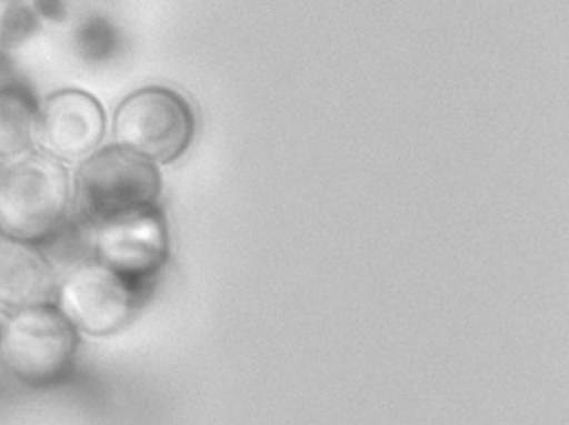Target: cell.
Masks as SVG:
<instances>
[{
  "mask_svg": "<svg viewBox=\"0 0 569 425\" xmlns=\"http://www.w3.org/2000/svg\"><path fill=\"white\" fill-rule=\"evenodd\" d=\"M44 22L29 0H9L0 11V55L14 54L38 38Z\"/></svg>",
  "mask_w": 569,
  "mask_h": 425,
  "instance_id": "cell-11",
  "label": "cell"
},
{
  "mask_svg": "<svg viewBox=\"0 0 569 425\" xmlns=\"http://www.w3.org/2000/svg\"><path fill=\"white\" fill-rule=\"evenodd\" d=\"M72 181L68 165L31 151L0 169V239L46 247L71 222Z\"/></svg>",
  "mask_w": 569,
  "mask_h": 425,
  "instance_id": "cell-1",
  "label": "cell"
},
{
  "mask_svg": "<svg viewBox=\"0 0 569 425\" xmlns=\"http://www.w3.org/2000/svg\"><path fill=\"white\" fill-rule=\"evenodd\" d=\"M2 328H4V321H2V315H0V335H2Z\"/></svg>",
  "mask_w": 569,
  "mask_h": 425,
  "instance_id": "cell-13",
  "label": "cell"
},
{
  "mask_svg": "<svg viewBox=\"0 0 569 425\" xmlns=\"http://www.w3.org/2000/svg\"><path fill=\"white\" fill-rule=\"evenodd\" d=\"M161 169L144 155L111 144L81 161L72 179V204L82 227L92 229L159 208Z\"/></svg>",
  "mask_w": 569,
  "mask_h": 425,
  "instance_id": "cell-2",
  "label": "cell"
},
{
  "mask_svg": "<svg viewBox=\"0 0 569 425\" xmlns=\"http://www.w3.org/2000/svg\"><path fill=\"white\" fill-rule=\"evenodd\" d=\"M29 4L44 24H64L71 18L69 0H29Z\"/></svg>",
  "mask_w": 569,
  "mask_h": 425,
  "instance_id": "cell-12",
  "label": "cell"
},
{
  "mask_svg": "<svg viewBox=\"0 0 569 425\" xmlns=\"http://www.w3.org/2000/svg\"><path fill=\"white\" fill-rule=\"evenodd\" d=\"M59 277L52 262L34 245L0 239V315L56 305Z\"/></svg>",
  "mask_w": 569,
  "mask_h": 425,
  "instance_id": "cell-8",
  "label": "cell"
},
{
  "mask_svg": "<svg viewBox=\"0 0 569 425\" xmlns=\"http://www.w3.org/2000/svg\"><path fill=\"white\" fill-rule=\"evenodd\" d=\"M106 131L108 114L96 95L78 88L59 89L41 102L36 144L62 164H74L101 148Z\"/></svg>",
  "mask_w": 569,
  "mask_h": 425,
  "instance_id": "cell-7",
  "label": "cell"
},
{
  "mask_svg": "<svg viewBox=\"0 0 569 425\" xmlns=\"http://www.w3.org/2000/svg\"><path fill=\"white\" fill-rule=\"evenodd\" d=\"M72 45L86 65L102 68L121 58L126 45L124 32L114 19L101 12H91L76 24Z\"/></svg>",
  "mask_w": 569,
  "mask_h": 425,
  "instance_id": "cell-10",
  "label": "cell"
},
{
  "mask_svg": "<svg viewBox=\"0 0 569 425\" xmlns=\"http://www.w3.org/2000/svg\"><path fill=\"white\" fill-rule=\"evenodd\" d=\"M92 259L144 289L168 264L171 237L161 205L92 229Z\"/></svg>",
  "mask_w": 569,
  "mask_h": 425,
  "instance_id": "cell-6",
  "label": "cell"
},
{
  "mask_svg": "<svg viewBox=\"0 0 569 425\" xmlns=\"http://www.w3.org/2000/svg\"><path fill=\"white\" fill-rule=\"evenodd\" d=\"M39 108L31 85L18 79L0 84V162L34 151Z\"/></svg>",
  "mask_w": 569,
  "mask_h": 425,
  "instance_id": "cell-9",
  "label": "cell"
},
{
  "mask_svg": "<svg viewBox=\"0 0 569 425\" xmlns=\"http://www.w3.org/2000/svg\"><path fill=\"white\" fill-rule=\"evenodd\" d=\"M0 335V362L29 388L61 384L74 367L79 332L56 305L28 308L6 317Z\"/></svg>",
  "mask_w": 569,
  "mask_h": 425,
  "instance_id": "cell-3",
  "label": "cell"
},
{
  "mask_svg": "<svg viewBox=\"0 0 569 425\" xmlns=\"http://www.w3.org/2000/svg\"><path fill=\"white\" fill-rule=\"evenodd\" d=\"M116 144L161 165L179 161L196 135V114L184 95L164 85H148L119 102L112 118Z\"/></svg>",
  "mask_w": 569,
  "mask_h": 425,
  "instance_id": "cell-4",
  "label": "cell"
},
{
  "mask_svg": "<svg viewBox=\"0 0 569 425\" xmlns=\"http://www.w3.org/2000/svg\"><path fill=\"white\" fill-rule=\"evenodd\" d=\"M141 292L92 259L59 279L56 307L79 335L112 337L131 324Z\"/></svg>",
  "mask_w": 569,
  "mask_h": 425,
  "instance_id": "cell-5",
  "label": "cell"
},
{
  "mask_svg": "<svg viewBox=\"0 0 569 425\" xmlns=\"http://www.w3.org/2000/svg\"><path fill=\"white\" fill-rule=\"evenodd\" d=\"M0 2H9V0H0Z\"/></svg>",
  "mask_w": 569,
  "mask_h": 425,
  "instance_id": "cell-14",
  "label": "cell"
}]
</instances>
